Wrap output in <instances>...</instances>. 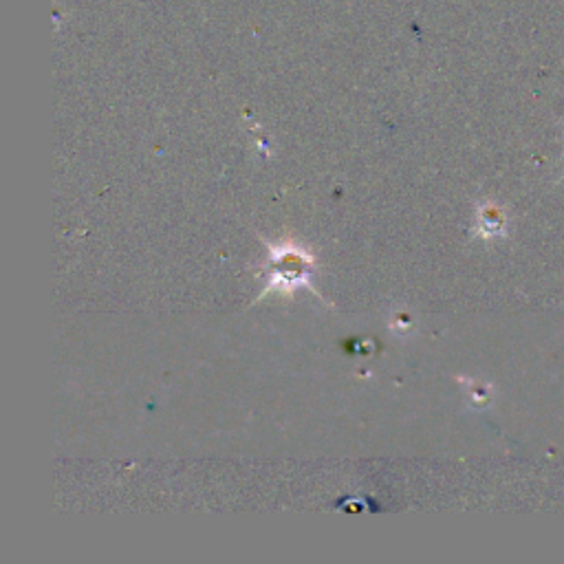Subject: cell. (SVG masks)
I'll list each match as a JSON object with an SVG mask.
<instances>
[{
  "label": "cell",
  "instance_id": "obj_1",
  "mask_svg": "<svg viewBox=\"0 0 564 564\" xmlns=\"http://www.w3.org/2000/svg\"><path fill=\"white\" fill-rule=\"evenodd\" d=\"M271 252H274L276 256V263L280 265L276 269V274L271 276V282H269V287L267 291L271 289H276V287H282V289H287L289 291L298 287V285H309V271L307 267L311 265V258L302 252V249H291L287 245H280V247H271Z\"/></svg>",
  "mask_w": 564,
  "mask_h": 564
}]
</instances>
